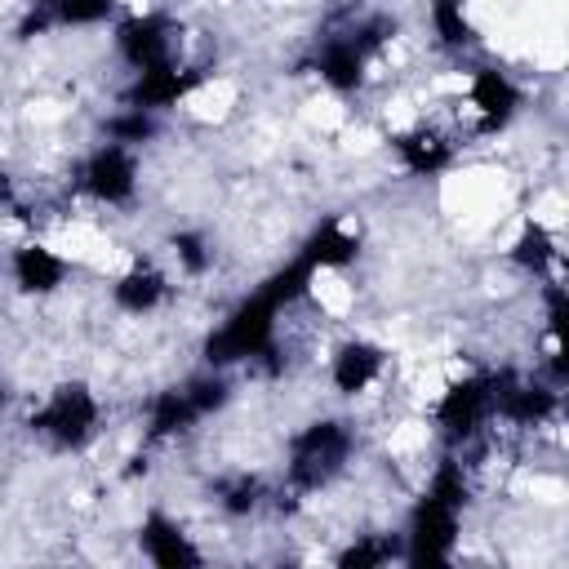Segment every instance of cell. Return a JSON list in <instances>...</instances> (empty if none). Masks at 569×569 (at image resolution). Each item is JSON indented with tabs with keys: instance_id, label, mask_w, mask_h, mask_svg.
Listing matches in <instances>:
<instances>
[{
	"instance_id": "6da1fadb",
	"label": "cell",
	"mask_w": 569,
	"mask_h": 569,
	"mask_svg": "<svg viewBox=\"0 0 569 569\" xmlns=\"http://www.w3.org/2000/svg\"><path fill=\"white\" fill-rule=\"evenodd\" d=\"M271 316H276V302L267 293L249 298L204 347L209 365H231V360H244V356H258L267 342H271Z\"/></svg>"
},
{
	"instance_id": "7a4b0ae2",
	"label": "cell",
	"mask_w": 569,
	"mask_h": 569,
	"mask_svg": "<svg viewBox=\"0 0 569 569\" xmlns=\"http://www.w3.org/2000/svg\"><path fill=\"white\" fill-rule=\"evenodd\" d=\"M342 458H347V431L338 422H316L293 445V480L298 485H320L338 471Z\"/></svg>"
},
{
	"instance_id": "3957f363",
	"label": "cell",
	"mask_w": 569,
	"mask_h": 569,
	"mask_svg": "<svg viewBox=\"0 0 569 569\" xmlns=\"http://www.w3.org/2000/svg\"><path fill=\"white\" fill-rule=\"evenodd\" d=\"M453 533H458V507L427 493L422 507L413 511V560H445L449 547H453Z\"/></svg>"
},
{
	"instance_id": "277c9868",
	"label": "cell",
	"mask_w": 569,
	"mask_h": 569,
	"mask_svg": "<svg viewBox=\"0 0 569 569\" xmlns=\"http://www.w3.org/2000/svg\"><path fill=\"white\" fill-rule=\"evenodd\" d=\"M93 418H98V409H93L89 391H84V387H67V391H58V400L36 418V427H44V431H53L58 440L76 445V440L89 436Z\"/></svg>"
},
{
	"instance_id": "5b68a950",
	"label": "cell",
	"mask_w": 569,
	"mask_h": 569,
	"mask_svg": "<svg viewBox=\"0 0 569 569\" xmlns=\"http://www.w3.org/2000/svg\"><path fill=\"white\" fill-rule=\"evenodd\" d=\"M120 49H124V58H129L138 71L169 62L164 22H156V18H133V22H124V27H120Z\"/></svg>"
},
{
	"instance_id": "8992f818",
	"label": "cell",
	"mask_w": 569,
	"mask_h": 569,
	"mask_svg": "<svg viewBox=\"0 0 569 569\" xmlns=\"http://www.w3.org/2000/svg\"><path fill=\"white\" fill-rule=\"evenodd\" d=\"M89 187L102 200H124L133 191V160H129V151L124 147H102L89 160Z\"/></svg>"
},
{
	"instance_id": "52a82bcc",
	"label": "cell",
	"mask_w": 569,
	"mask_h": 569,
	"mask_svg": "<svg viewBox=\"0 0 569 569\" xmlns=\"http://www.w3.org/2000/svg\"><path fill=\"white\" fill-rule=\"evenodd\" d=\"M493 382H485V378H471V382H462V387H453L449 396H445V405H440V422L449 427V431H471L480 418H485V409L493 405V391H489Z\"/></svg>"
},
{
	"instance_id": "ba28073f",
	"label": "cell",
	"mask_w": 569,
	"mask_h": 569,
	"mask_svg": "<svg viewBox=\"0 0 569 569\" xmlns=\"http://www.w3.org/2000/svg\"><path fill=\"white\" fill-rule=\"evenodd\" d=\"M142 547H147V556L156 560V565H164V569H178V565H196L200 556L187 547V538L164 520V516H151L147 525H142Z\"/></svg>"
},
{
	"instance_id": "9c48e42d",
	"label": "cell",
	"mask_w": 569,
	"mask_h": 569,
	"mask_svg": "<svg viewBox=\"0 0 569 569\" xmlns=\"http://www.w3.org/2000/svg\"><path fill=\"white\" fill-rule=\"evenodd\" d=\"M378 365H382L378 347H369V342L342 347L338 360H333V382H338V391H360V387H369V378L378 373Z\"/></svg>"
},
{
	"instance_id": "30bf717a",
	"label": "cell",
	"mask_w": 569,
	"mask_h": 569,
	"mask_svg": "<svg viewBox=\"0 0 569 569\" xmlns=\"http://www.w3.org/2000/svg\"><path fill=\"white\" fill-rule=\"evenodd\" d=\"M13 271H18V284L31 289V293H44V289H53V284L62 280V262H58L49 249H36V244L18 253Z\"/></svg>"
},
{
	"instance_id": "8fae6325",
	"label": "cell",
	"mask_w": 569,
	"mask_h": 569,
	"mask_svg": "<svg viewBox=\"0 0 569 569\" xmlns=\"http://www.w3.org/2000/svg\"><path fill=\"white\" fill-rule=\"evenodd\" d=\"M187 89V80L160 62V67H147L142 80H138V107H164V102H178V93Z\"/></svg>"
},
{
	"instance_id": "7c38bea8",
	"label": "cell",
	"mask_w": 569,
	"mask_h": 569,
	"mask_svg": "<svg viewBox=\"0 0 569 569\" xmlns=\"http://www.w3.org/2000/svg\"><path fill=\"white\" fill-rule=\"evenodd\" d=\"M471 98H476V107H480L489 120H507L511 107H516V89H511L498 71H480L476 84H471Z\"/></svg>"
},
{
	"instance_id": "4fadbf2b",
	"label": "cell",
	"mask_w": 569,
	"mask_h": 569,
	"mask_svg": "<svg viewBox=\"0 0 569 569\" xmlns=\"http://www.w3.org/2000/svg\"><path fill=\"white\" fill-rule=\"evenodd\" d=\"M160 293H164V280H160L156 271H129V276L116 284V298H120V307H129V311L156 307Z\"/></svg>"
},
{
	"instance_id": "5bb4252c",
	"label": "cell",
	"mask_w": 569,
	"mask_h": 569,
	"mask_svg": "<svg viewBox=\"0 0 569 569\" xmlns=\"http://www.w3.org/2000/svg\"><path fill=\"white\" fill-rule=\"evenodd\" d=\"M320 71L333 89H351L360 84V49L356 44H329L325 58H320Z\"/></svg>"
},
{
	"instance_id": "9a60e30c",
	"label": "cell",
	"mask_w": 569,
	"mask_h": 569,
	"mask_svg": "<svg viewBox=\"0 0 569 569\" xmlns=\"http://www.w3.org/2000/svg\"><path fill=\"white\" fill-rule=\"evenodd\" d=\"M311 267H338V262H347V258H356V240L351 236H342L338 227H325L320 236H311V244H307V253H302Z\"/></svg>"
},
{
	"instance_id": "2e32d148",
	"label": "cell",
	"mask_w": 569,
	"mask_h": 569,
	"mask_svg": "<svg viewBox=\"0 0 569 569\" xmlns=\"http://www.w3.org/2000/svg\"><path fill=\"white\" fill-rule=\"evenodd\" d=\"M191 418H196V405L187 400V391H164V396L156 400V413H151V436L182 431Z\"/></svg>"
},
{
	"instance_id": "e0dca14e",
	"label": "cell",
	"mask_w": 569,
	"mask_h": 569,
	"mask_svg": "<svg viewBox=\"0 0 569 569\" xmlns=\"http://www.w3.org/2000/svg\"><path fill=\"white\" fill-rule=\"evenodd\" d=\"M400 151H405V160H409L418 173H431V169L445 164V142H440L436 133H413V138L400 142Z\"/></svg>"
},
{
	"instance_id": "ac0fdd59",
	"label": "cell",
	"mask_w": 569,
	"mask_h": 569,
	"mask_svg": "<svg viewBox=\"0 0 569 569\" xmlns=\"http://www.w3.org/2000/svg\"><path fill=\"white\" fill-rule=\"evenodd\" d=\"M436 27L449 44H462L467 40V18H462V4L458 0H436Z\"/></svg>"
},
{
	"instance_id": "d6986e66",
	"label": "cell",
	"mask_w": 569,
	"mask_h": 569,
	"mask_svg": "<svg viewBox=\"0 0 569 569\" xmlns=\"http://www.w3.org/2000/svg\"><path fill=\"white\" fill-rule=\"evenodd\" d=\"M111 13V0H58L62 22H98Z\"/></svg>"
},
{
	"instance_id": "ffe728a7",
	"label": "cell",
	"mask_w": 569,
	"mask_h": 569,
	"mask_svg": "<svg viewBox=\"0 0 569 569\" xmlns=\"http://www.w3.org/2000/svg\"><path fill=\"white\" fill-rule=\"evenodd\" d=\"M187 400L196 405V413H204V409H218V405L227 400V382H222V378H200V382H191Z\"/></svg>"
},
{
	"instance_id": "44dd1931",
	"label": "cell",
	"mask_w": 569,
	"mask_h": 569,
	"mask_svg": "<svg viewBox=\"0 0 569 569\" xmlns=\"http://www.w3.org/2000/svg\"><path fill=\"white\" fill-rule=\"evenodd\" d=\"M111 133H116L120 142H142V138L151 133V120H147L142 107H138L133 116H116V120H111Z\"/></svg>"
},
{
	"instance_id": "7402d4cb",
	"label": "cell",
	"mask_w": 569,
	"mask_h": 569,
	"mask_svg": "<svg viewBox=\"0 0 569 569\" xmlns=\"http://www.w3.org/2000/svg\"><path fill=\"white\" fill-rule=\"evenodd\" d=\"M547 249H551V244H547L542 227H533V231H525V236H520V249H516V258H520V262H533V267H542V262H547Z\"/></svg>"
},
{
	"instance_id": "603a6c76",
	"label": "cell",
	"mask_w": 569,
	"mask_h": 569,
	"mask_svg": "<svg viewBox=\"0 0 569 569\" xmlns=\"http://www.w3.org/2000/svg\"><path fill=\"white\" fill-rule=\"evenodd\" d=\"M387 556H391L387 542H365V547H351V551L342 556V565H378V560H387Z\"/></svg>"
},
{
	"instance_id": "cb8c5ba5",
	"label": "cell",
	"mask_w": 569,
	"mask_h": 569,
	"mask_svg": "<svg viewBox=\"0 0 569 569\" xmlns=\"http://www.w3.org/2000/svg\"><path fill=\"white\" fill-rule=\"evenodd\" d=\"M173 249H178V253H182V262H187V267H191V271H200V267H204V262H209V258H204V249H200V240H196V236H178V240H173Z\"/></svg>"
}]
</instances>
